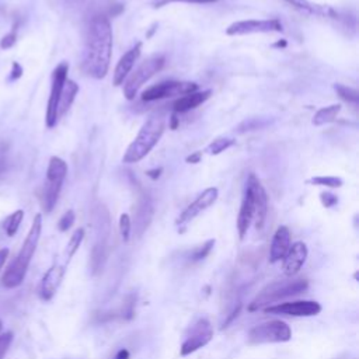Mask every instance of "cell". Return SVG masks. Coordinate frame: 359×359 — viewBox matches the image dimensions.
<instances>
[{"mask_svg":"<svg viewBox=\"0 0 359 359\" xmlns=\"http://www.w3.org/2000/svg\"><path fill=\"white\" fill-rule=\"evenodd\" d=\"M262 311H265L266 314H279L290 317H311L317 316L321 311V306L314 300H294L264 307Z\"/></svg>","mask_w":359,"mask_h":359,"instance_id":"obj_12","label":"cell"},{"mask_svg":"<svg viewBox=\"0 0 359 359\" xmlns=\"http://www.w3.org/2000/svg\"><path fill=\"white\" fill-rule=\"evenodd\" d=\"M41 231H42V215L36 213L34 216L32 224L28 230V234L21 245V250L18 255L11 261L8 268L6 269L3 278H1V285L7 289H14L20 286L27 275L29 262L35 254V250L38 247L39 238H41Z\"/></svg>","mask_w":359,"mask_h":359,"instance_id":"obj_2","label":"cell"},{"mask_svg":"<svg viewBox=\"0 0 359 359\" xmlns=\"http://www.w3.org/2000/svg\"><path fill=\"white\" fill-rule=\"evenodd\" d=\"M15 41H17V32H15V29H13V31L7 32V34L0 39V48H1V49H10L11 46H14Z\"/></svg>","mask_w":359,"mask_h":359,"instance_id":"obj_34","label":"cell"},{"mask_svg":"<svg viewBox=\"0 0 359 359\" xmlns=\"http://www.w3.org/2000/svg\"><path fill=\"white\" fill-rule=\"evenodd\" d=\"M140 53H142V42L139 41L121 56V59L118 60V63L114 69V74H112V84L115 87L123 84V81L132 72L135 63L140 57Z\"/></svg>","mask_w":359,"mask_h":359,"instance_id":"obj_14","label":"cell"},{"mask_svg":"<svg viewBox=\"0 0 359 359\" xmlns=\"http://www.w3.org/2000/svg\"><path fill=\"white\" fill-rule=\"evenodd\" d=\"M283 25L279 20H241L231 22L226 28V34L230 36L238 35H251V34H269V32H282Z\"/></svg>","mask_w":359,"mask_h":359,"instance_id":"obj_11","label":"cell"},{"mask_svg":"<svg viewBox=\"0 0 359 359\" xmlns=\"http://www.w3.org/2000/svg\"><path fill=\"white\" fill-rule=\"evenodd\" d=\"M198 84L195 81H177V80H167L160 81L154 86H150L142 93L143 101H157L164 98H172V97H182L191 93L198 91Z\"/></svg>","mask_w":359,"mask_h":359,"instance_id":"obj_8","label":"cell"},{"mask_svg":"<svg viewBox=\"0 0 359 359\" xmlns=\"http://www.w3.org/2000/svg\"><path fill=\"white\" fill-rule=\"evenodd\" d=\"M309 255L307 245L303 241L292 243L287 252L282 258V269L286 276L296 275L304 265Z\"/></svg>","mask_w":359,"mask_h":359,"instance_id":"obj_15","label":"cell"},{"mask_svg":"<svg viewBox=\"0 0 359 359\" xmlns=\"http://www.w3.org/2000/svg\"><path fill=\"white\" fill-rule=\"evenodd\" d=\"M164 56L163 55H153L142 62L135 72H130L126 80L123 81V95L126 100H133L139 90L164 66Z\"/></svg>","mask_w":359,"mask_h":359,"instance_id":"obj_5","label":"cell"},{"mask_svg":"<svg viewBox=\"0 0 359 359\" xmlns=\"http://www.w3.org/2000/svg\"><path fill=\"white\" fill-rule=\"evenodd\" d=\"M79 93V84L74 80L66 79L65 84H63V90L60 94V100H59V107H57V116L60 118L62 115H65L69 108L72 107L76 95Z\"/></svg>","mask_w":359,"mask_h":359,"instance_id":"obj_21","label":"cell"},{"mask_svg":"<svg viewBox=\"0 0 359 359\" xmlns=\"http://www.w3.org/2000/svg\"><path fill=\"white\" fill-rule=\"evenodd\" d=\"M83 238H84V229H77V230H74V233L72 234V237H70V240L67 241V245H66V261L69 262L70 261V258L76 254V251L79 250V247H80V244H81V241H83Z\"/></svg>","mask_w":359,"mask_h":359,"instance_id":"obj_29","label":"cell"},{"mask_svg":"<svg viewBox=\"0 0 359 359\" xmlns=\"http://www.w3.org/2000/svg\"><path fill=\"white\" fill-rule=\"evenodd\" d=\"M172 1H182V3H195V4H209V3H215L217 0H156V6L154 7H161L167 3H172Z\"/></svg>","mask_w":359,"mask_h":359,"instance_id":"obj_36","label":"cell"},{"mask_svg":"<svg viewBox=\"0 0 359 359\" xmlns=\"http://www.w3.org/2000/svg\"><path fill=\"white\" fill-rule=\"evenodd\" d=\"M66 272V265L65 264H53L42 276L41 285H39V296L42 300L48 302L50 300L55 293L57 292L63 276Z\"/></svg>","mask_w":359,"mask_h":359,"instance_id":"obj_16","label":"cell"},{"mask_svg":"<svg viewBox=\"0 0 359 359\" xmlns=\"http://www.w3.org/2000/svg\"><path fill=\"white\" fill-rule=\"evenodd\" d=\"M212 95V90H202L195 91L182 97H178L172 105L175 112H187L191 109H195L201 104H203L209 97Z\"/></svg>","mask_w":359,"mask_h":359,"instance_id":"obj_20","label":"cell"},{"mask_svg":"<svg viewBox=\"0 0 359 359\" xmlns=\"http://www.w3.org/2000/svg\"><path fill=\"white\" fill-rule=\"evenodd\" d=\"M290 244H292V238H290L289 229L286 226H279L276 229V231L273 233V237L271 241L269 262L275 264V262L280 261L285 257V254L287 252Z\"/></svg>","mask_w":359,"mask_h":359,"instance_id":"obj_18","label":"cell"},{"mask_svg":"<svg viewBox=\"0 0 359 359\" xmlns=\"http://www.w3.org/2000/svg\"><path fill=\"white\" fill-rule=\"evenodd\" d=\"M320 199H321L323 206H325V208H332V206H335L338 203L337 195H334L331 192H321Z\"/></svg>","mask_w":359,"mask_h":359,"instance_id":"obj_35","label":"cell"},{"mask_svg":"<svg viewBox=\"0 0 359 359\" xmlns=\"http://www.w3.org/2000/svg\"><path fill=\"white\" fill-rule=\"evenodd\" d=\"M22 219H24V210H21V209L13 212V213L6 219V222H4V230H6L7 236L13 237V236L17 233V230H18V227H20Z\"/></svg>","mask_w":359,"mask_h":359,"instance_id":"obj_28","label":"cell"},{"mask_svg":"<svg viewBox=\"0 0 359 359\" xmlns=\"http://www.w3.org/2000/svg\"><path fill=\"white\" fill-rule=\"evenodd\" d=\"M254 220V201H252V192L251 188L245 184L238 216H237V231L240 240H243Z\"/></svg>","mask_w":359,"mask_h":359,"instance_id":"obj_17","label":"cell"},{"mask_svg":"<svg viewBox=\"0 0 359 359\" xmlns=\"http://www.w3.org/2000/svg\"><path fill=\"white\" fill-rule=\"evenodd\" d=\"M6 153H7V146L0 142V175H1V174L6 171V168H7Z\"/></svg>","mask_w":359,"mask_h":359,"instance_id":"obj_39","label":"cell"},{"mask_svg":"<svg viewBox=\"0 0 359 359\" xmlns=\"http://www.w3.org/2000/svg\"><path fill=\"white\" fill-rule=\"evenodd\" d=\"M309 289V282L306 279H292V280H275L266 285L248 304V311L262 310L264 307L279 303L285 299L299 296Z\"/></svg>","mask_w":359,"mask_h":359,"instance_id":"obj_4","label":"cell"},{"mask_svg":"<svg viewBox=\"0 0 359 359\" xmlns=\"http://www.w3.org/2000/svg\"><path fill=\"white\" fill-rule=\"evenodd\" d=\"M341 108H342L341 104H331V105L320 108L314 114V116L311 119V123L314 126H321V125H325V123H330V122L335 121L338 114L341 112Z\"/></svg>","mask_w":359,"mask_h":359,"instance_id":"obj_24","label":"cell"},{"mask_svg":"<svg viewBox=\"0 0 359 359\" xmlns=\"http://www.w3.org/2000/svg\"><path fill=\"white\" fill-rule=\"evenodd\" d=\"M119 233L123 240V243H128L132 233V220L128 213H122L119 216Z\"/></svg>","mask_w":359,"mask_h":359,"instance_id":"obj_31","label":"cell"},{"mask_svg":"<svg viewBox=\"0 0 359 359\" xmlns=\"http://www.w3.org/2000/svg\"><path fill=\"white\" fill-rule=\"evenodd\" d=\"M11 342H13V332L11 331L0 334V359L4 358V355L7 353Z\"/></svg>","mask_w":359,"mask_h":359,"instance_id":"obj_33","label":"cell"},{"mask_svg":"<svg viewBox=\"0 0 359 359\" xmlns=\"http://www.w3.org/2000/svg\"><path fill=\"white\" fill-rule=\"evenodd\" d=\"M160 172H161V168H154V170H149L146 174L147 177H150L151 180H157L160 177Z\"/></svg>","mask_w":359,"mask_h":359,"instance_id":"obj_43","label":"cell"},{"mask_svg":"<svg viewBox=\"0 0 359 359\" xmlns=\"http://www.w3.org/2000/svg\"><path fill=\"white\" fill-rule=\"evenodd\" d=\"M245 184L251 188V192H252V201H254V220L252 222L255 224V229L261 230L264 227L266 213H268V195L255 174H250Z\"/></svg>","mask_w":359,"mask_h":359,"instance_id":"obj_13","label":"cell"},{"mask_svg":"<svg viewBox=\"0 0 359 359\" xmlns=\"http://www.w3.org/2000/svg\"><path fill=\"white\" fill-rule=\"evenodd\" d=\"M62 185L63 184H59V182H49V181H45V185H43V189H42V196H41V201H42V208L45 212H52L57 199H59V194H60V189H62Z\"/></svg>","mask_w":359,"mask_h":359,"instance_id":"obj_23","label":"cell"},{"mask_svg":"<svg viewBox=\"0 0 359 359\" xmlns=\"http://www.w3.org/2000/svg\"><path fill=\"white\" fill-rule=\"evenodd\" d=\"M219 198V191L216 187L206 188L202 191L194 202H191L177 217L175 224L178 227V231L182 233L184 229L191 223L196 216H199L202 212H205L208 208H210Z\"/></svg>","mask_w":359,"mask_h":359,"instance_id":"obj_10","label":"cell"},{"mask_svg":"<svg viewBox=\"0 0 359 359\" xmlns=\"http://www.w3.org/2000/svg\"><path fill=\"white\" fill-rule=\"evenodd\" d=\"M69 73V63L67 62H60L52 72V84H50V93L48 98V105H46V116L45 122L48 128H53L57 123V107H59V100L60 94L63 90V84L67 79Z\"/></svg>","mask_w":359,"mask_h":359,"instance_id":"obj_9","label":"cell"},{"mask_svg":"<svg viewBox=\"0 0 359 359\" xmlns=\"http://www.w3.org/2000/svg\"><path fill=\"white\" fill-rule=\"evenodd\" d=\"M165 129V118L161 114L150 115L142 128L139 129L136 137L128 146L122 161L126 164H133L144 158L151 149L158 143Z\"/></svg>","mask_w":359,"mask_h":359,"instance_id":"obj_3","label":"cell"},{"mask_svg":"<svg viewBox=\"0 0 359 359\" xmlns=\"http://www.w3.org/2000/svg\"><path fill=\"white\" fill-rule=\"evenodd\" d=\"M292 338L290 327L282 320H271L254 325L247 334L248 345L287 342Z\"/></svg>","mask_w":359,"mask_h":359,"instance_id":"obj_6","label":"cell"},{"mask_svg":"<svg viewBox=\"0 0 359 359\" xmlns=\"http://www.w3.org/2000/svg\"><path fill=\"white\" fill-rule=\"evenodd\" d=\"M133 306H135V299H133V296H129L126 303H123V309H122V316L125 318L133 317Z\"/></svg>","mask_w":359,"mask_h":359,"instance_id":"obj_37","label":"cell"},{"mask_svg":"<svg viewBox=\"0 0 359 359\" xmlns=\"http://www.w3.org/2000/svg\"><path fill=\"white\" fill-rule=\"evenodd\" d=\"M213 247H215V240L210 238V240L205 241L202 245L194 248V250L189 252L188 259H189L191 262H199V261L205 259V258L210 254V251L213 250Z\"/></svg>","mask_w":359,"mask_h":359,"instance_id":"obj_27","label":"cell"},{"mask_svg":"<svg viewBox=\"0 0 359 359\" xmlns=\"http://www.w3.org/2000/svg\"><path fill=\"white\" fill-rule=\"evenodd\" d=\"M213 338V327L210 321L205 317L198 318L184 335V339L180 346V355L188 356L198 349L208 345Z\"/></svg>","mask_w":359,"mask_h":359,"instance_id":"obj_7","label":"cell"},{"mask_svg":"<svg viewBox=\"0 0 359 359\" xmlns=\"http://www.w3.org/2000/svg\"><path fill=\"white\" fill-rule=\"evenodd\" d=\"M236 143V140L233 137H227V136H222V137H217L215 140H212L208 147H206V153L210 154V156H217L220 154L222 151L227 150L229 147H231L233 144Z\"/></svg>","mask_w":359,"mask_h":359,"instance_id":"obj_25","label":"cell"},{"mask_svg":"<svg viewBox=\"0 0 359 359\" xmlns=\"http://www.w3.org/2000/svg\"><path fill=\"white\" fill-rule=\"evenodd\" d=\"M170 119H171V125H170V126H171V129H175V128H177V123H178L177 116H175V115H172Z\"/></svg>","mask_w":359,"mask_h":359,"instance_id":"obj_44","label":"cell"},{"mask_svg":"<svg viewBox=\"0 0 359 359\" xmlns=\"http://www.w3.org/2000/svg\"><path fill=\"white\" fill-rule=\"evenodd\" d=\"M1 327H3V324H1V321H0V331H1Z\"/></svg>","mask_w":359,"mask_h":359,"instance_id":"obj_46","label":"cell"},{"mask_svg":"<svg viewBox=\"0 0 359 359\" xmlns=\"http://www.w3.org/2000/svg\"><path fill=\"white\" fill-rule=\"evenodd\" d=\"M114 359H129V352H128V349H125V348L119 349V351L116 352V355H115Z\"/></svg>","mask_w":359,"mask_h":359,"instance_id":"obj_41","label":"cell"},{"mask_svg":"<svg viewBox=\"0 0 359 359\" xmlns=\"http://www.w3.org/2000/svg\"><path fill=\"white\" fill-rule=\"evenodd\" d=\"M74 220H76V215H74V212H73L72 209H69V210L65 212V213L62 215V217L59 219V222H57V229H59L60 231H67V230L74 224Z\"/></svg>","mask_w":359,"mask_h":359,"instance_id":"obj_32","label":"cell"},{"mask_svg":"<svg viewBox=\"0 0 359 359\" xmlns=\"http://www.w3.org/2000/svg\"><path fill=\"white\" fill-rule=\"evenodd\" d=\"M201 158H202V151H195V153L189 154L185 160H187V163L196 164V163H199V161H201Z\"/></svg>","mask_w":359,"mask_h":359,"instance_id":"obj_40","label":"cell"},{"mask_svg":"<svg viewBox=\"0 0 359 359\" xmlns=\"http://www.w3.org/2000/svg\"><path fill=\"white\" fill-rule=\"evenodd\" d=\"M334 90L346 102H351V104H358L359 102V93H358V90H355L352 87H348V86H344L341 83L334 84Z\"/></svg>","mask_w":359,"mask_h":359,"instance_id":"obj_30","label":"cell"},{"mask_svg":"<svg viewBox=\"0 0 359 359\" xmlns=\"http://www.w3.org/2000/svg\"><path fill=\"white\" fill-rule=\"evenodd\" d=\"M273 46H286V42L285 41H279V42L273 43Z\"/></svg>","mask_w":359,"mask_h":359,"instance_id":"obj_45","label":"cell"},{"mask_svg":"<svg viewBox=\"0 0 359 359\" xmlns=\"http://www.w3.org/2000/svg\"><path fill=\"white\" fill-rule=\"evenodd\" d=\"M21 76H22V67H21V65L17 63V62H13V65H11V72H10V74H8V81H15V80H18Z\"/></svg>","mask_w":359,"mask_h":359,"instance_id":"obj_38","label":"cell"},{"mask_svg":"<svg viewBox=\"0 0 359 359\" xmlns=\"http://www.w3.org/2000/svg\"><path fill=\"white\" fill-rule=\"evenodd\" d=\"M112 55V28L105 15H95L90 21L83 50V70L87 76L101 80L107 76Z\"/></svg>","mask_w":359,"mask_h":359,"instance_id":"obj_1","label":"cell"},{"mask_svg":"<svg viewBox=\"0 0 359 359\" xmlns=\"http://www.w3.org/2000/svg\"><path fill=\"white\" fill-rule=\"evenodd\" d=\"M7 257H8V250H7V248H1V250H0V269H1L3 265L6 264Z\"/></svg>","mask_w":359,"mask_h":359,"instance_id":"obj_42","label":"cell"},{"mask_svg":"<svg viewBox=\"0 0 359 359\" xmlns=\"http://www.w3.org/2000/svg\"><path fill=\"white\" fill-rule=\"evenodd\" d=\"M289 6H292L294 10H297L302 14L306 15H318V17H330L334 18L337 15L335 10L330 6L316 4L309 0H285Z\"/></svg>","mask_w":359,"mask_h":359,"instance_id":"obj_19","label":"cell"},{"mask_svg":"<svg viewBox=\"0 0 359 359\" xmlns=\"http://www.w3.org/2000/svg\"><path fill=\"white\" fill-rule=\"evenodd\" d=\"M66 175H67L66 161L57 156H52L49 158L48 168H46V181L63 184Z\"/></svg>","mask_w":359,"mask_h":359,"instance_id":"obj_22","label":"cell"},{"mask_svg":"<svg viewBox=\"0 0 359 359\" xmlns=\"http://www.w3.org/2000/svg\"><path fill=\"white\" fill-rule=\"evenodd\" d=\"M310 185H317V187H327V188H339L342 187L344 181L339 177H334V175H317V177H311L306 181Z\"/></svg>","mask_w":359,"mask_h":359,"instance_id":"obj_26","label":"cell"}]
</instances>
